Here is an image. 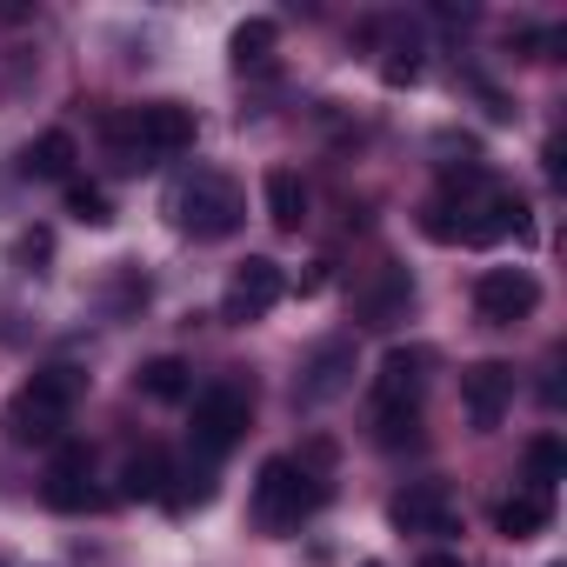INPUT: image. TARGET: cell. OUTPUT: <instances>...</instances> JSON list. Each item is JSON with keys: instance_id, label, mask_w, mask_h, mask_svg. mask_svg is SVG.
Returning a JSON list of instances; mask_svg holds the SVG:
<instances>
[{"instance_id": "1", "label": "cell", "mask_w": 567, "mask_h": 567, "mask_svg": "<svg viewBox=\"0 0 567 567\" xmlns=\"http://www.w3.org/2000/svg\"><path fill=\"white\" fill-rule=\"evenodd\" d=\"M321 501H328V481L315 474V461H295V454L260 461V474H254V520L267 534H295Z\"/></svg>"}, {"instance_id": "2", "label": "cell", "mask_w": 567, "mask_h": 567, "mask_svg": "<svg viewBox=\"0 0 567 567\" xmlns=\"http://www.w3.org/2000/svg\"><path fill=\"white\" fill-rule=\"evenodd\" d=\"M421 374H427L421 348H388V361L374 374V441L381 447L421 441Z\"/></svg>"}, {"instance_id": "3", "label": "cell", "mask_w": 567, "mask_h": 567, "mask_svg": "<svg viewBox=\"0 0 567 567\" xmlns=\"http://www.w3.org/2000/svg\"><path fill=\"white\" fill-rule=\"evenodd\" d=\"M74 401H81V374L61 368V361L41 368V374L8 401V441H14V447H48V441H61Z\"/></svg>"}, {"instance_id": "4", "label": "cell", "mask_w": 567, "mask_h": 567, "mask_svg": "<svg viewBox=\"0 0 567 567\" xmlns=\"http://www.w3.org/2000/svg\"><path fill=\"white\" fill-rule=\"evenodd\" d=\"M167 214H174V227H181V234H194V240H227V234L240 227L247 200H240V187H234L227 174H194V181H181V187H174Z\"/></svg>"}, {"instance_id": "5", "label": "cell", "mask_w": 567, "mask_h": 567, "mask_svg": "<svg viewBox=\"0 0 567 567\" xmlns=\"http://www.w3.org/2000/svg\"><path fill=\"white\" fill-rule=\"evenodd\" d=\"M247 421H254V394L247 388H234V381H220V388H207V394H194V447L207 454V461H220L240 434H247Z\"/></svg>"}, {"instance_id": "6", "label": "cell", "mask_w": 567, "mask_h": 567, "mask_svg": "<svg viewBox=\"0 0 567 567\" xmlns=\"http://www.w3.org/2000/svg\"><path fill=\"white\" fill-rule=\"evenodd\" d=\"M540 308V280L527 274V267H487L481 280H474V315L487 321V328H514V321H527Z\"/></svg>"}, {"instance_id": "7", "label": "cell", "mask_w": 567, "mask_h": 567, "mask_svg": "<svg viewBox=\"0 0 567 567\" xmlns=\"http://www.w3.org/2000/svg\"><path fill=\"white\" fill-rule=\"evenodd\" d=\"M280 295H288V274H280V260H267V254H247L240 267H234V280H227V301H220V321H234V328H247V321H260Z\"/></svg>"}, {"instance_id": "8", "label": "cell", "mask_w": 567, "mask_h": 567, "mask_svg": "<svg viewBox=\"0 0 567 567\" xmlns=\"http://www.w3.org/2000/svg\"><path fill=\"white\" fill-rule=\"evenodd\" d=\"M388 520H394L401 534H454V527H461V507H454V494H447L441 481H408V487L388 501Z\"/></svg>"}, {"instance_id": "9", "label": "cell", "mask_w": 567, "mask_h": 567, "mask_svg": "<svg viewBox=\"0 0 567 567\" xmlns=\"http://www.w3.org/2000/svg\"><path fill=\"white\" fill-rule=\"evenodd\" d=\"M134 121V141L147 161H167V154H187L194 147V107L181 101H147V107H127Z\"/></svg>"}, {"instance_id": "10", "label": "cell", "mask_w": 567, "mask_h": 567, "mask_svg": "<svg viewBox=\"0 0 567 567\" xmlns=\"http://www.w3.org/2000/svg\"><path fill=\"white\" fill-rule=\"evenodd\" d=\"M507 401H514V368H507V361H474V368L461 374V408H467V421H474L481 434L501 427Z\"/></svg>"}, {"instance_id": "11", "label": "cell", "mask_w": 567, "mask_h": 567, "mask_svg": "<svg viewBox=\"0 0 567 567\" xmlns=\"http://www.w3.org/2000/svg\"><path fill=\"white\" fill-rule=\"evenodd\" d=\"M48 507H61V514H81V507H94L101 494H94V454L81 447V441H61L54 447V467H48Z\"/></svg>"}, {"instance_id": "12", "label": "cell", "mask_w": 567, "mask_h": 567, "mask_svg": "<svg viewBox=\"0 0 567 567\" xmlns=\"http://www.w3.org/2000/svg\"><path fill=\"white\" fill-rule=\"evenodd\" d=\"M348 381H354V341H321V348L308 354L301 381H295V401H301V408H321V401L348 394Z\"/></svg>"}, {"instance_id": "13", "label": "cell", "mask_w": 567, "mask_h": 567, "mask_svg": "<svg viewBox=\"0 0 567 567\" xmlns=\"http://www.w3.org/2000/svg\"><path fill=\"white\" fill-rule=\"evenodd\" d=\"M260 194H267V220H274L280 234H301V220H308V187H301L295 167H267Z\"/></svg>"}, {"instance_id": "14", "label": "cell", "mask_w": 567, "mask_h": 567, "mask_svg": "<svg viewBox=\"0 0 567 567\" xmlns=\"http://www.w3.org/2000/svg\"><path fill=\"white\" fill-rule=\"evenodd\" d=\"M408 301H414V280H408V267L388 260V267L374 274V288H361V321H368V328H388Z\"/></svg>"}, {"instance_id": "15", "label": "cell", "mask_w": 567, "mask_h": 567, "mask_svg": "<svg viewBox=\"0 0 567 567\" xmlns=\"http://www.w3.org/2000/svg\"><path fill=\"white\" fill-rule=\"evenodd\" d=\"M74 161H81L74 134H68V127H48V134L21 154V174H28V181H74Z\"/></svg>"}, {"instance_id": "16", "label": "cell", "mask_w": 567, "mask_h": 567, "mask_svg": "<svg viewBox=\"0 0 567 567\" xmlns=\"http://www.w3.org/2000/svg\"><path fill=\"white\" fill-rule=\"evenodd\" d=\"M121 494H127V501H167V494H174V461H167L161 447L127 454V467H121Z\"/></svg>"}, {"instance_id": "17", "label": "cell", "mask_w": 567, "mask_h": 567, "mask_svg": "<svg viewBox=\"0 0 567 567\" xmlns=\"http://www.w3.org/2000/svg\"><path fill=\"white\" fill-rule=\"evenodd\" d=\"M547 520H554V494H534V487L507 494V501H501V514H494V527H501L507 540H534Z\"/></svg>"}, {"instance_id": "18", "label": "cell", "mask_w": 567, "mask_h": 567, "mask_svg": "<svg viewBox=\"0 0 567 567\" xmlns=\"http://www.w3.org/2000/svg\"><path fill=\"white\" fill-rule=\"evenodd\" d=\"M274 41H280L274 21H240V28L227 34V54H234L240 74H267V68H274Z\"/></svg>"}, {"instance_id": "19", "label": "cell", "mask_w": 567, "mask_h": 567, "mask_svg": "<svg viewBox=\"0 0 567 567\" xmlns=\"http://www.w3.org/2000/svg\"><path fill=\"white\" fill-rule=\"evenodd\" d=\"M134 388H141L147 401H187V388H194V368H187L181 354H154V361L134 374Z\"/></svg>"}, {"instance_id": "20", "label": "cell", "mask_w": 567, "mask_h": 567, "mask_svg": "<svg viewBox=\"0 0 567 567\" xmlns=\"http://www.w3.org/2000/svg\"><path fill=\"white\" fill-rule=\"evenodd\" d=\"M560 474H567L560 441H554V434H534V441H527V481H534V494H554Z\"/></svg>"}, {"instance_id": "21", "label": "cell", "mask_w": 567, "mask_h": 567, "mask_svg": "<svg viewBox=\"0 0 567 567\" xmlns=\"http://www.w3.org/2000/svg\"><path fill=\"white\" fill-rule=\"evenodd\" d=\"M68 214H74L81 227H107V220H114L107 194H101V187H87V181H68Z\"/></svg>"}, {"instance_id": "22", "label": "cell", "mask_w": 567, "mask_h": 567, "mask_svg": "<svg viewBox=\"0 0 567 567\" xmlns=\"http://www.w3.org/2000/svg\"><path fill=\"white\" fill-rule=\"evenodd\" d=\"M381 74H388V81H394V87H401V81H414V74H421V54H414V41H408V48H394V54H388V68H381Z\"/></svg>"}, {"instance_id": "23", "label": "cell", "mask_w": 567, "mask_h": 567, "mask_svg": "<svg viewBox=\"0 0 567 567\" xmlns=\"http://www.w3.org/2000/svg\"><path fill=\"white\" fill-rule=\"evenodd\" d=\"M21 260H48L54 254V240H48V227H34V234H21V247H14Z\"/></svg>"}, {"instance_id": "24", "label": "cell", "mask_w": 567, "mask_h": 567, "mask_svg": "<svg viewBox=\"0 0 567 567\" xmlns=\"http://www.w3.org/2000/svg\"><path fill=\"white\" fill-rule=\"evenodd\" d=\"M421 567H467V560H461V554H447V547H434V554H427Z\"/></svg>"}, {"instance_id": "25", "label": "cell", "mask_w": 567, "mask_h": 567, "mask_svg": "<svg viewBox=\"0 0 567 567\" xmlns=\"http://www.w3.org/2000/svg\"><path fill=\"white\" fill-rule=\"evenodd\" d=\"M368 567H381V560H368Z\"/></svg>"}]
</instances>
